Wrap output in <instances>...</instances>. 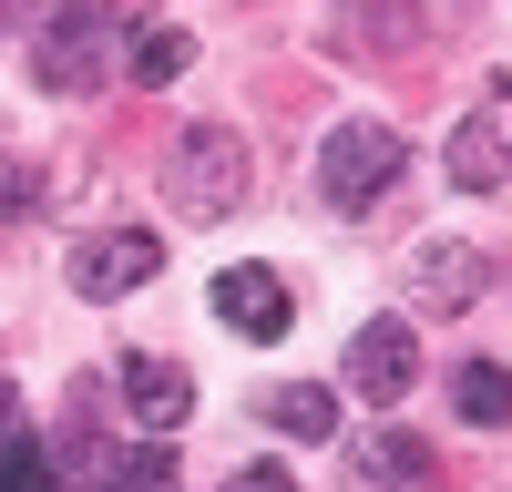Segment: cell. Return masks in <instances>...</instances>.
I'll return each mask as SVG.
<instances>
[{
  "instance_id": "7",
  "label": "cell",
  "mask_w": 512,
  "mask_h": 492,
  "mask_svg": "<svg viewBox=\"0 0 512 492\" xmlns=\"http://www.w3.org/2000/svg\"><path fill=\"white\" fill-rule=\"evenodd\" d=\"M349 492H431V441L410 421H369L349 441Z\"/></svg>"
},
{
  "instance_id": "8",
  "label": "cell",
  "mask_w": 512,
  "mask_h": 492,
  "mask_svg": "<svg viewBox=\"0 0 512 492\" xmlns=\"http://www.w3.org/2000/svg\"><path fill=\"white\" fill-rule=\"evenodd\" d=\"M123 410L144 421V441H175V431L195 421V380H185V359L134 349V359H123Z\"/></svg>"
},
{
  "instance_id": "1",
  "label": "cell",
  "mask_w": 512,
  "mask_h": 492,
  "mask_svg": "<svg viewBox=\"0 0 512 492\" xmlns=\"http://www.w3.org/2000/svg\"><path fill=\"white\" fill-rule=\"evenodd\" d=\"M164 205H175L185 226H216L246 205V144L226 134V123H185L175 154H164Z\"/></svg>"
},
{
  "instance_id": "14",
  "label": "cell",
  "mask_w": 512,
  "mask_h": 492,
  "mask_svg": "<svg viewBox=\"0 0 512 492\" xmlns=\"http://www.w3.org/2000/svg\"><path fill=\"white\" fill-rule=\"evenodd\" d=\"M185 62H195V41L175 21H144L134 31V82H185Z\"/></svg>"
},
{
  "instance_id": "12",
  "label": "cell",
  "mask_w": 512,
  "mask_h": 492,
  "mask_svg": "<svg viewBox=\"0 0 512 492\" xmlns=\"http://www.w3.org/2000/svg\"><path fill=\"white\" fill-rule=\"evenodd\" d=\"M103 492H175V441H134V451H103Z\"/></svg>"
},
{
  "instance_id": "4",
  "label": "cell",
  "mask_w": 512,
  "mask_h": 492,
  "mask_svg": "<svg viewBox=\"0 0 512 492\" xmlns=\"http://www.w3.org/2000/svg\"><path fill=\"white\" fill-rule=\"evenodd\" d=\"M482 277H492L482 246H461V236H420L410 257H400V298L431 308V318H461V308L482 298Z\"/></svg>"
},
{
  "instance_id": "10",
  "label": "cell",
  "mask_w": 512,
  "mask_h": 492,
  "mask_svg": "<svg viewBox=\"0 0 512 492\" xmlns=\"http://www.w3.org/2000/svg\"><path fill=\"white\" fill-rule=\"evenodd\" d=\"M216 318L246 328V339H287L297 298H287V277H267V267H226V277H216Z\"/></svg>"
},
{
  "instance_id": "6",
  "label": "cell",
  "mask_w": 512,
  "mask_h": 492,
  "mask_svg": "<svg viewBox=\"0 0 512 492\" xmlns=\"http://www.w3.org/2000/svg\"><path fill=\"white\" fill-rule=\"evenodd\" d=\"M410 380H420V339H410V318H369L359 339H349V390H359L369 410H400Z\"/></svg>"
},
{
  "instance_id": "17",
  "label": "cell",
  "mask_w": 512,
  "mask_h": 492,
  "mask_svg": "<svg viewBox=\"0 0 512 492\" xmlns=\"http://www.w3.org/2000/svg\"><path fill=\"white\" fill-rule=\"evenodd\" d=\"M11 421H21V410H11V380H0V431H11Z\"/></svg>"
},
{
  "instance_id": "11",
  "label": "cell",
  "mask_w": 512,
  "mask_h": 492,
  "mask_svg": "<svg viewBox=\"0 0 512 492\" xmlns=\"http://www.w3.org/2000/svg\"><path fill=\"white\" fill-rule=\"evenodd\" d=\"M451 410H461L472 431H512V369H502V359H461V369H451Z\"/></svg>"
},
{
  "instance_id": "2",
  "label": "cell",
  "mask_w": 512,
  "mask_h": 492,
  "mask_svg": "<svg viewBox=\"0 0 512 492\" xmlns=\"http://www.w3.org/2000/svg\"><path fill=\"white\" fill-rule=\"evenodd\" d=\"M400 175H410V144L390 134V123H338V134L318 144V195L338 205V216H369Z\"/></svg>"
},
{
  "instance_id": "9",
  "label": "cell",
  "mask_w": 512,
  "mask_h": 492,
  "mask_svg": "<svg viewBox=\"0 0 512 492\" xmlns=\"http://www.w3.org/2000/svg\"><path fill=\"white\" fill-rule=\"evenodd\" d=\"M441 175H451L461 195H492V185H512V134H502V113H461V123H451Z\"/></svg>"
},
{
  "instance_id": "16",
  "label": "cell",
  "mask_w": 512,
  "mask_h": 492,
  "mask_svg": "<svg viewBox=\"0 0 512 492\" xmlns=\"http://www.w3.org/2000/svg\"><path fill=\"white\" fill-rule=\"evenodd\" d=\"M226 492H297V482H287V472H277V462H246V472H236V482H226Z\"/></svg>"
},
{
  "instance_id": "15",
  "label": "cell",
  "mask_w": 512,
  "mask_h": 492,
  "mask_svg": "<svg viewBox=\"0 0 512 492\" xmlns=\"http://www.w3.org/2000/svg\"><path fill=\"white\" fill-rule=\"evenodd\" d=\"M0 492H52V451L31 431H0Z\"/></svg>"
},
{
  "instance_id": "3",
  "label": "cell",
  "mask_w": 512,
  "mask_h": 492,
  "mask_svg": "<svg viewBox=\"0 0 512 492\" xmlns=\"http://www.w3.org/2000/svg\"><path fill=\"white\" fill-rule=\"evenodd\" d=\"M103 62H113V11H93V0L41 11V31H31V82L41 93H93Z\"/></svg>"
},
{
  "instance_id": "5",
  "label": "cell",
  "mask_w": 512,
  "mask_h": 492,
  "mask_svg": "<svg viewBox=\"0 0 512 492\" xmlns=\"http://www.w3.org/2000/svg\"><path fill=\"white\" fill-rule=\"evenodd\" d=\"M154 267H164L154 226H93V236L72 246V287H82V298H134Z\"/></svg>"
},
{
  "instance_id": "13",
  "label": "cell",
  "mask_w": 512,
  "mask_h": 492,
  "mask_svg": "<svg viewBox=\"0 0 512 492\" xmlns=\"http://www.w3.org/2000/svg\"><path fill=\"white\" fill-rule=\"evenodd\" d=\"M267 421H277L287 441H328V431H338V400H328L318 380H287V390L267 400Z\"/></svg>"
}]
</instances>
